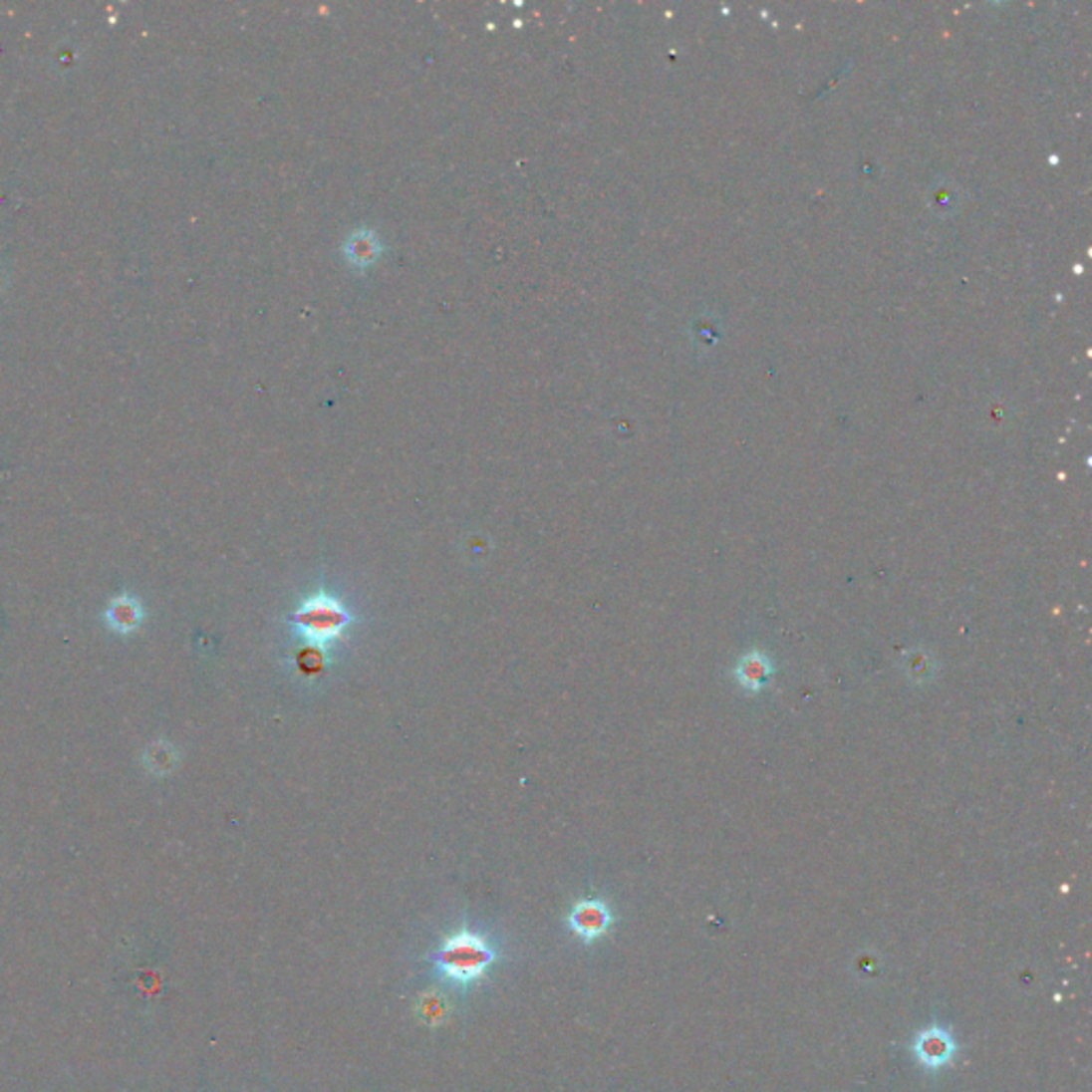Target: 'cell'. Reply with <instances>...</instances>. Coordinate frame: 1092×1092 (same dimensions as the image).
<instances>
[{
    "instance_id": "cell-1",
    "label": "cell",
    "mask_w": 1092,
    "mask_h": 1092,
    "mask_svg": "<svg viewBox=\"0 0 1092 1092\" xmlns=\"http://www.w3.org/2000/svg\"><path fill=\"white\" fill-rule=\"evenodd\" d=\"M497 960V950L487 937L461 929L448 935L431 954L433 968L448 983L469 988L480 981Z\"/></svg>"
},
{
    "instance_id": "cell-2",
    "label": "cell",
    "mask_w": 1092,
    "mask_h": 1092,
    "mask_svg": "<svg viewBox=\"0 0 1092 1092\" xmlns=\"http://www.w3.org/2000/svg\"><path fill=\"white\" fill-rule=\"evenodd\" d=\"M288 621L312 649L325 654L333 643L344 639L346 630L353 626V615L340 600L318 591L303 602Z\"/></svg>"
},
{
    "instance_id": "cell-3",
    "label": "cell",
    "mask_w": 1092,
    "mask_h": 1092,
    "mask_svg": "<svg viewBox=\"0 0 1092 1092\" xmlns=\"http://www.w3.org/2000/svg\"><path fill=\"white\" fill-rule=\"evenodd\" d=\"M613 912L611 907L600 899H585L579 901L568 916L570 931L585 944H594L602 939L613 927Z\"/></svg>"
},
{
    "instance_id": "cell-4",
    "label": "cell",
    "mask_w": 1092,
    "mask_h": 1092,
    "mask_svg": "<svg viewBox=\"0 0 1092 1092\" xmlns=\"http://www.w3.org/2000/svg\"><path fill=\"white\" fill-rule=\"evenodd\" d=\"M732 675H734L736 685L742 691L755 695L764 691V687L772 681V677H775V662H772L770 656L764 654V651L751 649L738 658Z\"/></svg>"
},
{
    "instance_id": "cell-5",
    "label": "cell",
    "mask_w": 1092,
    "mask_h": 1092,
    "mask_svg": "<svg viewBox=\"0 0 1092 1092\" xmlns=\"http://www.w3.org/2000/svg\"><path fill=\"white\" fill-rule=\"evenodd\" d=\"M914 1052H916V1058L920 1060V1063L927 1067V1069H939L948 1065L954 1052H956V1043L952 1039V1035L948 1033V1030L939 1028V1026H931L927 1030H922V1033L918 1035L916 1043H914Z\"/></svg>"
},
{
    "instance_id": "cell-6",
    "label": "cell",
    "mask_w": 1092,
    "mask_h": 1092,
    "mask_svg": "<svg viewBox=\"0 0 1092 1092\" xmlns=\"http://www.w3.org/2000/svg\"><path fill=\"white\" fill-rule=\"evenodd\" d=\"M103 619L105 624H108V628L114 630L116 634L129 636L141 628L145 619V609L136 596L120 594L110 602L108 609H105Z\"/></svg>"
},
{
    "instance_id": "cell-7",
    "label": "cell",
    "mask_w": 1092,
    "mask_h": 1092,
    "mask_svg": "<svg viewBox=\"0 0 1092 1092\" xmlns=\"http://www.w3.org/2000/svg\"><path fill=\"white\" fill-rule=\"evenodd\" d=\"M939 669H942V664H939L937 656L931 654L929 649L924 647H918V649H912L907 651V654L903 656V671H905V677L909 681L918 682V685H924V682H931Z\"/></svg>"
},
{
    "instance_id": "cell-8",
    "label": "cell",
    "mask_w": 1092,
    "mask_h": 1092,
    "mask_svg": "<svg viewBox=\"0 0 1092 1092\" xmlns=\"http://www.w3.org/2000/svg\"><path fill=\"white\" fill-rule=\"evenodd\" d=\"M143 764L147 766L149 772H154V775H169V772L177 764L175 747L169 745V742H164V740L151 742V745L143 753Z\"/></svg>"
},
{
    "instance_id": "cell-9",
    "label": "cell",
    "mask_w": 1092,
    "mask_h": 1092,
    "mask_svg": "<svg viewBox=\"0 0 1092 1092\" xmlns=\"http://www.w3.org/2000/svg\"><path fill=\"white\" fill-rule=\"evenodd\" d=\"M420 1013H422V1018L427 1020V1022H437V1020H439V1015L444 1013V1003H442V1000H439L437 996H435V998H433V996L424 998L422 1003H420Z\"/></svg>"
}]
</instances>
